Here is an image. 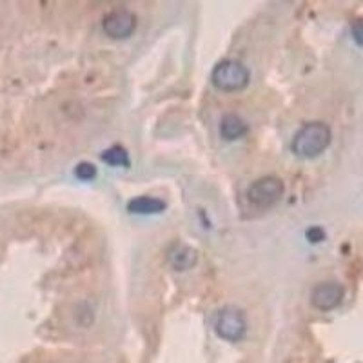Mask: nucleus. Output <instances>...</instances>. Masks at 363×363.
<instances>
[{
	"label": "nucleus",
	"mask_w": 363,
	"mask_h": 363,
	"mask_svg": "<svg viewBox=\"0 0 363 363\" xmlns=\"http://www.w3.org/2000/svg\"><path fill=\"white\" fill-rule=\"evenodd\" d=\"M75 175H76V178H80V180L89 182L97 177V168H95L93 163L80 162L75 169Z\"/></svg>",
	"instance_id": "nucleus-11"
},
{
	"label": "nucleus",
	"mask_w": 363,
	"mask_h": 363,
	"mask_svg": "<svg viewBox=\"0 0 363 363\" xmlns=\"http://www.w3.org/2000/svg\"><path fill=\"white\" fill-rule=\"evenodd\" d=\"M305 236H307V240L311 243H320L325 240V231L321 227H318V225H314V227L307 229V233H305Z\"/></svg>",
	"instance_id": "nucleus-13"
},
{
	"label": "nucleus",
	"mask_w": 363,
	"mask_h": 363,
	"mask_svg": "<svg viewBox=\"0 0 363 363\" xmlns=\"http://www.w3.org/2000/svg\"><path fill=\"white\" fill-rule=\"evenodd\" d=\"M169 261H171V266L177 271L191 269L196 264V251L191 249V247L177 243V245L169 251Z\"/></svg>",
	"instance_id": "nucleus-9"
},
{
	"label": "nucleus",
	"mask_w": 363,
	"mask_h": 363,
	"mask_svg": "<svg viewBox=\"0 0 363 363\" xmlns=\"http://www.w3.org/2000/svg\"><path fill=\"white\" fill-rule=\"evenodd\" d=\"M127 211L131 214H160L166 211V202L156 196H136L127 202Z\"/></svg>",
	"instance_id": "nucleus-7"
},
{
	"label": "nucleus",
	"mask_w": 363,
	"mask_h": 363,
	"mask_svg": "<svg viewBox=\"0 0 363 363\" xmlns=\"http://www.w3.org/2000/svg\"><path fill=\"white\" fill-rule=\"evenodd\" d=\"M251 73L242 62L238 60H222L214 65L211 73V82L218 91L224 93H238L249 86Z\"/></svg>",
	"instance_id": "nucleus-2"
},
{
	"label": "nucleus",
	"mask_w": 363,
	"mask_h": 363,
	"mask_svg": "<svg viewBox=\"0 0 363 363\" xmlns=\"http://www.w3.org/2000/svg\"><path fill=\"white\" fill-rule=\"evenodd\" d=\"M100 159H102V162L115 166V168H129L131 163L129 153L124 147H120V145H113V147L106 150Z\"/></svg>",
	"instance_id": "nucleus-10"
},
{
	"label": "nucleus",
	"mask_w": 363,
	"mask_h": 363,
	"mask_svg": "<svg viewBox=\"0 0 363 363\" xmlns=\"http://www.w3.org/2000/svg\"><path fill=\"white\" fill-rule=\"evenodd\" d=\"M345 289L338 282H321L311 291V305L321 312H329L344 302Z\"/></svg>",
	"instance_id": "nucleus-6"
},
{
	"label": "nucleus",
	"mask_w": 363,
	"mask_h": 363,
	"mask_svg": "<svg viewBox=\"0 0 363 363\" xmlns=\"http://www.w3.org/2000/svg\"><path fill=\"white\" fill-rule=\"evenodd\" d=\"M247 131H249V127H247L245 122L238 117V115H233V113L225 115V117L222 118V124H220V133H222V136H224L225 140H229V142L245 136Z\"/></svg>",
	"instance_id": "nucleus-8"
},
{
	"label": "nucleus",
	"mask_w": 363,
	"mask_h": 363,
	"mask_svg": "<svg viewBox=\"0 0 363 363\" xmlns=\"http://www.w3.org/2000/svg\"><path fill=\"white\" fill-rule=\"evenodd\" d=\"M285 193L284 182L278 177H261L247 187V200L257 209H269L282 200Z\"/></svg>",
	"instance_id": "nucleus-3"
},
{
	"label": "nucleus",
	"mask_w": 363,
	"mask_h": 363,
	"mask_svg": "<svg viewBox=\"0 0 363 363\" xmlns=\"http://www.w3.org/2000/svg\"><path fill=\"white\" fill-rule=\"evenodd\" d=\"M350 33H353L354 42L358 44L360 47H363V17L354 20L353 26H350Z\"/></svg>",
	"instance_id": "nucleus-12"
},
{
	"label": "nucleus",
	"mask_w": 363,
	"mask_h": 363,
	"mask_svg": "<svg viewBox=\"0 0 363 363\" xmlns=\"http://www.w3.org/2000/svg\"><path fill=\"white\" fill-rule=\"evenodd\" d=\"M332 131L323 122H309L294 135L291 150L300 159H316L331 145Z\"/></svg>",
	"instance_id": "nucleus-1"
},
{
	"label": "nucleus",
	"mask_w": 363,
	"mask_h": 363,
	"mask_svg": "<svg viewBox=\"0 0 363 363\" xmlns=\"http://www.w3.org/2000/svg\"><path fill=\"white\" fill-rule=\"evenodd\" d=\"M102 28L109 38L122 40V38L131 37L136 29V17L133 11L126 10V8H117L106 15Z\"/></svg>",
	"instance_id": "nucleus-5"
},
{
	"label": "nucleus",
	"mask_w": 363,
	"mask_h": 363,
	"mask_svg": "<svg viewBox=\"0 0 363 363\" xmlns=\"http://www.w3.org/2000/svg\"><path fill=\"white\" fill-rule=\"evenodd\" d=\"M214 332L218 338L231 344L242 340L247 332V318L243 311L236 307H224L218 311L214 318Z\"/></svg>",
	"instance_id": "nucleus-4"
}]
</instances>
